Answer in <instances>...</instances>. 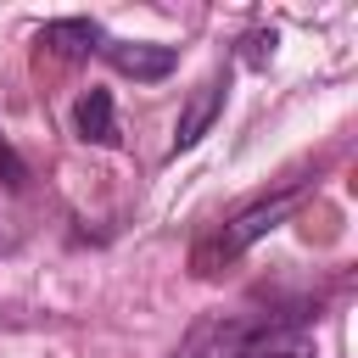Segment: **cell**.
I'll use <instances>...</instances> for the list:
<instances>
[{
  "label": "cell",
  "instance_id": "7",
  "mask_svg": "<svg viewBox=\"0 0 358 358\" xmlns=\"http://www.w3.org/2000/svg\"><path fill=\"white\" fill-rule=\"evenodd\" d=\"M0 179H6L11 190H22V185H28V168L17 162V151L6 145V134H0Z\"/></svg>",
  "mask_w": 358,
  "mask_h": 358
},
{
  "label": "cell",
  "instance_id": "3",
  "mask_svg": "<svg viewBox=\"0 0 358 358\" xmlns=\"http://www.w3.org/2000/svg\"><path fill=\"white\" fill-rule=\"evenodd\" d=\"M224 90H229V78H224V73H207V78L190 90V101H185L179 123H173V157H179V151H190V145L213 129V117L224 112Z\"/></svg>",
  "mask_w": 358,
  "mask_h": 358
},
{
  "label": "cell",
  "instance_id": "2",
  "mask_svg": "<svg viewBox=\"0 0 358 358\" xmlns=\"http://www.w3.org/2000/svg\"><path fill=\"white\" fill-rule=\"evenodd\" d=\"M101 50H106V62L117 73H129L140 84H157V78H168L179 67V50L173 45H151V39H106Z\"/></svg>",
  "mask_w": 358,
  "mask_h": 358
},
{
  "label": "cell",
  "instance_id": "6",
  "mask_svg": "<svg viewBox=\"0 0 358 358\" xmlns=\"http://www.w3.org/2000/svg\"><path fill=\"white\" fill-rule=\"evenodd\" d=\"M73 129H78V140H90V145H123L112 95H106L101 84H90V90L78 95V106H73Z\"/></svg>",
  "mask_w": 358,
  "mask_h": 358
},
{
  "label": "cell",
  "instance_id": "5",
  "mask_svg": "<svg viewBox=\"0 0 358 358\" xmlns=\"http://www.w3.org/2000/svg\"><path fill=\"white\" fill-rule=\"evenodd\" d=\"M39 45H45L50 56H62V62H84L90 50L106 45V34H101L95 17H62V22H45V28H39Z\"/></svg>",
  "mask_w": 358,
  "mask_h": 358
},
{
  "label": "cell",
  "instance_id": "4",
  "mask_svg": "<svg viewBox=\"0 0 358 358\" xmlns=\"http://www.w3.org/2000/svg\"><path fill=\"white\" fill-rule=\"evenodd\" d=\"M224 358H313L308 336L291 324H263V330H235V341L224 347Z\"/></svg>",
  "mask_w": 358,
  "mask_h": 358
},
{
  "label": "cell",
  "instance_id": "1",
  "mask_svg": "<svg viewBox=\"0 0 358 358\" xmlns=\"http://www.w3.org/2000/svg\"><path fill=\"white\" fill-rule=\"evenodd\" d=\"M302 201V190H280V196H268V201H257V207H246V213H235L229 224H224V235H213L207 246H196V274H213V263L224 257H241L252 241H263L280 218H291V207Z\"/></svg>",
  "mask_w": 358,
  "mask_h": 358
}]
</instances>
